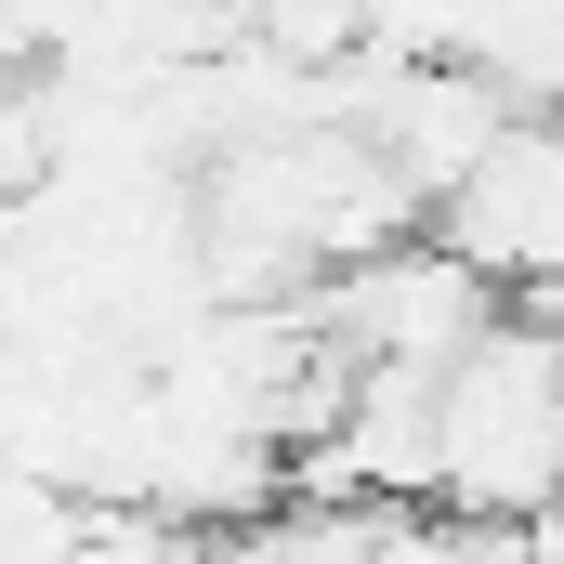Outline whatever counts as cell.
I'll return each instance as SVG.
<instances>
[{"label": "cell", "mask_w": 564, "mask_h": 564, "mask_svg": "<svg viewBox=\"0 0 564 564\" xmlns=\"http://www.w3.org/2000/svg\"><path fill=\"white\" fill-rule=\"evenodd\" d=\"M421 224H433V237H446L486 289H499V302L552 289V276H564V119H525V106H512L499 144L433 197Z\"/></svg>", "instance_id": "obj_2"}, {"label": "cell", "mask_w": 564, "mask_h": 564, "mask_svg": "<svg viewBox=\"0 0 564 564\" xmlns=\"http://www.w3.org/2000/svg\"><path fill=\"white\" fill-rule=\"evenodd\" d=\"M433 512L564 525V328L539 302H499L433 368Z\"/></svg>", "instance_id": "obj_1"}, {"label": "cell", "mask_w": 564, "mask_h": 564, "mask_svg": "<svg viewBox=\"0 0 564 564\" xmlns=\"http://www.w3.org/2000/svg\"><path fill=\"white\" fill-rule=\"evenodd\" d=\"M40 184H53V93H40V66H0V210Z\"/></svg>", "instance_id": "obj_3"}]
</instances>
